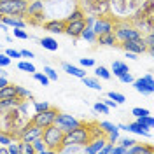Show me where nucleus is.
<instances>
[{"label":"nucleus","instance_id":"1","mask_svg":"<svg viewBox=\"0 0 154 154\" xmlns=\"http://www.w3.org/2000/svg\"><path fill=\"white\" fill-rule=\"evenodd\" d=\"M154 0H142L140 5L137 7L133 14L130 16V23L133 25L137 30L144 32H152L154 28Z\"/></svg>","mask_w":154,"mask_h":154},{"label":"nucleus","instance_id":"2","mask_svg":"<svg viewBox=\"0 0 154 154\" xmlns=\"http://www.w3.org/2000/svg\"><path fill=\"white\" fill-rule=\"evenodd\" d=\"M26 121H28L26 116H23L14 107V109H9V110L0 114V130H4L5 133H9L14 138H19L21 137V130H23Z\"/></svg>","mask_w":154,"mask_h":154},{"label":"nucleus","instance_id":"3","mask_svg":"<svg viewBox=\"0 0 154 154\" xmlns=\"http://www.w3.org/2000/svg\"><path fill=\"white\" fill-rule=\"evenodd\" d=\"M112 32L116 33L117 42H123V40H135V38L144 37V33H142L140 30L135 28L128 19H116L114 30H112Z\"/></svg>","mask_w":154,"mask_h":154},{"label":"nucleus","instance_id":"4","mask_svg":"<svg viewBox=\"0 0 154 154\" xmlns=\"http://www.w3.org/2000/svg\"><path fill=\"white\" fill-rule=\"evenodd\" d=\"M63 135H65V131H61L54 123L49 125V126H46V128H42V140L46 142L49 152H60Z\"/></svg>","mask_w":154,"mask_h":154},{"label":"nucleus","instance_id":"5","mask_svg":"<svg viewBox=\"0 0 154 154\" xmlns=\"http://www.w3.org/2000/svg\"><path fill=\"white\" fill-rule=\"evenodd\" d=\"M26 5H28V0H4L0 2V14L18 16V18L25 19Z\"/></svg>","mask_w":154,"mask_h":154},{"label":"nucleus","instance_id":"6","mask_svg":"<svg viewBox=\"0 0 154 154\" xmlns=\"http://www.w3.org/2000/svg\"><path fill=\"white\" fill-rule=\"evenodd\" d=\"M81 9L91 14V16H105L110 14V4L109 0H81Z\"/></svg>","mask_w":154,"mask_h":154},{"label":"nucleus","instance_id":"7","mask_svg":"<svg viewBox=\"0 0 154 154\" xmlns=\"http://www.w3.org/2000/svg\"><path fill=\"white\" fill-rule=\"evenodd\" d=\"M140 2L142 0H109V4H110V9L114 11L117 16H121V18L125 19L128 16H131L137 7L140 5Z\"/></svg>","mask_w":154,"mask_h":154},{"label":"nucleus","instance_id":"8","mask_svg":"<svg viewBox=\"0 0 154 154\" xmlns=\"http://www.w3.org/2000/svg\"><path fill=\"white\" fill-rule=\"evenodd\" d=\"M58 112H60L58 109L49 107V109L42 110V112H35L33 117H30V121H32L33 125L40 126V128H46V126H49V125H53V123H54V117H56Z\"/></svg>","mask_w":154,"mask_h":154},{"label":"nucleus","instance_id":"9","mask_svg":"<svg viewBox=\"0 0 154 154\" xmlns=\"http://www.w3.org/2000/svg\"><path fill=\"white\" fill-rule=\"evenodd\" d=\"M54 125L61 130V131H70V130H74V128H77V126L81 125V121L77 119V117H74L72 114H63V112H58L56 117H54Z\"/></svg>","mask_w":154,"mask_h":154},{"label":"nucleus","instance_id":"10","mask_svg":"<svg viewBox=\"0 0 154 154\" xmlns=\"http://www.w3.org/2000/svg\"><path fill=\"white\" fill-rule=\"evenodd\" d=\"M114 23H116V18H112L110 14H105V16H98L91 28H93L96 35H100V33H105V32H112Z\"/></svg>","mask_w":154,"mask_h":154},{"label":"nucleus","instance_id":"11","mask_svg":"<svg viewBox=\"0 0 154 154\" xmlns=\"http://www.w3.org/2000/svg\"><path fill=\"white\" fill-rule=\"evenodd\" d=\"M135 86V89L142 95H152L154 93V81H152V74H145L140 79H133L131 82Z\"/></svg>","mask_w":154,"mask_h":154},{"label":"nucleus","instance_id":"12","mask_svg":"<svg viewBox=\"0 0 154 154\" xmlns=\"http://www.w3.org/2000/svg\"><path fill=\"white\" fill-rule=\"evenodd\" d=\"M84 26H86L84 19L67 21V25H65V30H63V33H67V35H70L72 38H79V37H81V32L84 30Z\"/></svg>","mask_w":154,"mask_h":154},{"label":"nucleus","instance_id":"13","mask_svg":"<svg viewBox=\"0 0 154 154\" xmlns=\"http://www.w3.org/2000/svg\"><path fill=\"white\" fill-rule=\"evenodd\" d=\"M119 46L125 49V51H131V53H137V54H142L147 51L144 44V38H135V40H123L119 42Z\"/></svg>","mask_w":154,"mask_h":154},{"label":"nucleus","instance_id":"14","mask_svg":"<svg viewBox=\"0 0 154 154\" xmlns=\"http://www.w3.org/2000/svg\"><path fill=\"white\" fill-rule=\"evenodd\" d=\"M105 142H107L105 137H96V138H91V140L82 147V151L88 152V154H98L100 151H102V147L105 145Z\"/></svg>","mask_w":154,"mask_h":154},{"label":"nucleus","instance_id":"15","mask_svg":"<svg viewBox=\"0 0 154 154\" xmlns=\"http://www.w3.org/2000/svg\"><path fill=\"white\" fill-rule=\"evenodd\" d=\"M65 25H67V21L65 19H49V21H44V25H42V28L49 32V33H63V30H65Z\"/></svg>","mask_w":154,"mask_h":154},{"label":"nucleus","instance_id":"16","mask_svg":"<svg viewBox=\"0 0 154 154\" xmlns=\"http://www.w3.org/2000/svg\"><path fill=\"white\" fill-rule=\"evenodd\" d=\"M96 42H98L100 46H109V48H112V46H119V42H117V38H116L114 32H105V33L96 35Z\"/></svg>","mask_w":154,"mask_h":154},{"label":"nucleus","instance_id":"17","mask_svg":"<svg viewBox=\"0 0 154 154\" xmlns=\"http://www.w3.org/2000/svg\"><path fill=\"white\" fill-rule=\"evenodd\" d=\"M46 14H44V11H40V12H33V14H25V23L26 25H32V26H42L44 25V21H46Z\"/></svg>","mask_w":154,"mask_h":154},{"label":"nucleus","instance_id":"18","mask_svg":"<svg viewBox=\"0 0 154 154\" xmlns=\"http://www.w3.org/2000/svg\"><path fill=\"white\" fill-rule=\"evenodd\" d=\"M128 154H154V147L147 144H137L135 142L130 149H128Z\"/></svg>","mask_w":154,"mask_h":154},{"label":"nucleus","instance_id":"19","mask_svg":"<svg viewBox=\"0 0 154 154\" xmlns=\"http://www.w3.org/2000/svg\"><path fill=\"white\" fill-rule=\"evenodd\" d=\"M126 131H131L135 135H142V137H151V130H145L144 126L140 125V123H128L126 125Z\"/></svg>","mask_w":154,"mask_h":154},{"label":"nucleus","instance_id":"20","mask_svg":"<svg viewBox=\"0 0 154 154\" xmlns=\"http://www.w3.org/2000/svg\"><path fill=\"white\" fill-rule=\"evenodd\" d=\"M63 70H65V72H67L68 75L79 77V79H82V77L86 75V70H84V68L74 67V65H70V63H63Z\"/></svg>","mask_w":154,"mask_h":154},{"label":"nucleus","instance_id":"21","mask_svg":"<svg viewBox=\"0 0 154 154\" xmlns=\"http://www.w3.org/2000/svg\"><path fill=\"white\" fill-rule=\"evenodd\" d=\"M40 46L44 49H48V51H58V42H56V38H53V37H42L40 40Z\"/></svg>","mask_w":154,"mask_h":154},{"label":"nucleus","instance_id":"22","mask_svg":"<svg viewBox=\"0 0 154 154\" xmlns=\"http://www.w3.org/2000/svg\"><path fill=\"white\" fill-rule=\"evenodd\" d=\"M32 145H33V151H35V154H48L49 152L48 145H46V142L42 140V137L35 138V140L32 142Z\"/></svg>","mask_w":154,"mask_h":154},{"label":"nucleus","instance_id":"23","mask_svg":"<svg viewBox=\"0 0 154 154\" xmlns=\"http://www.w3.org/2000/svg\"><path fill=\"white\" fill-rule=\"evenodd\" d=\"M44 11V0H32L26 5V14H33V12H40Z\"/></svg>","mask_w":154,"mask_h":154},{"label":"nucleus","instance_id":"24","mask_svg":"<svg viewBox=\"0 0 154 154\" xmlns=\"http://www.w3.org/2000/svg\"><path fill=\"white\" fill-rule=\"evenodd\" d=\"M16 95V84H5L4 88H0V100L2 98H11V96Z\"/></svg>","mask_w":154,"mask_h":154},{"label":"nucleus","instance_id":"25","mask_svg":"<svg viewBox=\"0 0 154 154\" xmlns=\"http://www.w3.org/2000/svg\"><path fill=\"white\" fill-rule=\"evenodd\" d=\"M112 72H114L116 77H119V75H123V74H126V72H130V68L123 61H114L112 63Z\"/></svg>","mask_w":154,"mask_h":154},{"label":"nucleus","instance_id":"26","mask_svg":"<svg viewBox=\"0 0 154 154\" xmlns=\"http://www.w3.org/2000/svg\"><path fill=\"white\" fill-rule=\"evenodd\" d=\"M84 16H86V12L81 9V5H77V7H74V9H72V12L68 14L67 18H65V21H75V19H84Z\"/></svg>","mask_w":154,"mask_h":154},{"label":"nucleus","instance_id":"27","mask_svg":"<svg viewBox=\"0 0 154 154\" xmlns=\"http://www.w3.org/2000/svg\"><path fill=\"white\" fill-rule=\"evenodd\" d=\"M82 82H84V86L91 88V89H96V91H102V84H100V81L95 79V77H82Z\"/></svg>","mask_w":154,"mask_h":154},{"label":"nucleus","instance_id":"28","mask_svg":"<svg viewBox=\"0 0 154 154\" xmlns=\"http://www.w3.org/2000/svg\"><path fill=\"white\" fill-rule=\"evenodd\" d=\"M137 123H140L145 130H152V128H154V119H152V116H151V114L137 117Z\"/></svg>","mask_w":154,"mask_h":154},{"label":"nucleus","instance_id":"29","mask_svg":"<svg viewBox=\"0 0 154 154\" xmlns=\"http://www.w3.org/2000/svg\"><path fill=\"white\" fill-rule=\"evenodd\" d=\"M81 38H84L86 42H96V33L93 32V28L91 26H84V30L81 32Z\"/></svg>","mask_w":154,"mask_h":154},{"label":"nucleus","instance_id":"30","mask_svg":"<svg viewBox=\"0 0 154 154\" xmlns=\"http://www.w3.org/2000/svg\"><path fill=\"white\" fill-rule=\"evenodd\" d=\"M144 44H145V48H147V51H149V54H152L154 53V35H152V32H147V35H144Z\"/></svg>","mask_w":154,"mask_h":154},{"label":"nucleus","instance_id":"31","mask_svg":"<svg viewBox=\"0 0 154 154\" xmlns=\"http://www.w3.org/2000/svg\"><path fill=\"white\" fill-rule=\"evenodd\" d=\"M16 95L21 96L23 100H33V95L30 93L26 88H23V86H16Z\"/></svg>","mask_w":154,"mask_h":154},{"label":"nucleus","instance_id":"32","mask_svg":"<svg viewBox=\"0 0 154 154\" xmlns=\"http://www.w3.org/2000/svg\"><path fill=\"white\" fill-rule=\"evenodd\" d=\"M107 96H109V98H112L117 105H121V103H125V102H126V96L123 95V93H117V91H109V95H107Z\"/></svg>","mask_w":154,"mask_h":154},{"label":"nucleus","instance_id":"33","mask_svg":"<svg viewBox=\"0 0 154 154\" xmlns=\"http://www.w3.org/2000/svg\"><path fill=\"white\" fill-rule=\"evenodd\" d=\"M19 149H21V154H35L33 145L30 142H25V140H19Z\"/></svg>","mask_w":154,"mask_h":154},{"label":"nucleus","instance_id":"34","mask_svg":"<svg viewBox=\"0 0 154 154\" xmlns=\"http://www.w3.org/2000/svg\"><path fill=\"white\" fill-rule=\"evenodd\" d=\"M18 68L21 70V72H30V74H33V72H35V65H33V63H30V61H19Z\"/></svg>","mask_w":154,"mask_h":154},{"label":"nucleus","instance_id":"35","mask_svg":"<svg viewBox=\"0 0 154 154\" xmlns=\"http://www.w3.org/2000/svg\"><path fill=\"white\" fill-rule=\"evenodd\" d=\"M98 126L102 128V131H103L105 135L110 133V131H114V130H117V126L112 125V123H109V121H100V123H98Z\"/></svg>","mask_w":154,"mask_h":154},{"label":"nucleus","instance_id":"36","mask_svg":"<svg viewBox=\"0 0 154 154\" xmlns=\"http://www.w3.org/2000/svg\"><path fill=\"white\" fill-rule=\"evenodd\" d=\"M32 75H33V79H35V81H38L42 86H48L49 82H51V81L48 79V75H46V74H42V72H37V70H35Z\"/></svg>","mask_w":154,"mask_h":154},{"label":"nucleus","instance_id":"37","mask_svg":"<svg viewBox=\"0 0 154 154\" xmlns=\"http://www.w3.org/2000/svg\"><path fill=\"white\" fill-rule=\"evenodd\" d=\"M95 74H96V77H102V79H105V81H109V79H110V75H112V74H110L105 67H102V65L95 68Z\"/></svg>","mask_w":154,"mask_h":154},{"label":"nucleus","instance_id":"38","mask_svg":"<svg viewBox=\"0 0 154 154\" xmlns=\"http://www.w3.org/2000/svg\"><path fill=\"white\" fill-rule=\"evenodd\" d=\"M60 151L61 152H79V151H82V147L77 144H68V145H63Z\"/></svg>","mask_w":154,"mask_h":154},{"label":"nucleus","instance_id":"39","mask_svg":"<svg viewBox=\"0 0 154 154\" xmlns=\"http://www.w3.org/2000/svg\"><path fill=\"white\" fill-rule=\"evenodd\" d=\"M44 74L48 75L49 81H58V74H56V70H54V68H51L49 65H46V67H44Z\"/></svg>","mask_w":154,"mask_h":154},{"label":"nucleus","instance_id":"40","mask_svg":"<svg viewBox=\"0 0 154 154\" xmlns=\"http://www.w3.org/2000/svg\"><path fill=\"white\" fill-rule=\"evenodd\" d=\"M12 35L16 38H21V40H26L28 38V33L25 32V28H12Z\"/></svg>","mask_w":154,"mask_h":154},{"label":"nucleus","instance_id":"41","mask_svg":"<svg viewBox=\"0 0 154 154\" xmlns=\"http://www.w3.org/2000/svg\"><path fill=\"white\" fill-rule=\"evenodd\" d=\"M7 151L9 154H21V149H19V140H14L7 145Z\"/></svg>","mask_w":154,"mask_h":154},{"label":"nucleus","instance_id":"42","mask_svg":"<svg viewBox=\"0 0 154 154\" xmlns=\"http://www.w3.org/2000/svg\"><path fill=\"white\" fill-rule=\"evenodd\" d=\"M93 109H95V112H98V114H109V107L103 102H96Z\"/></svg>","mask_w":154,"mask_h":154},{"label":"nucleus","instance_id":"43","mask_svg":"<svg viewBox=\"0 0 154 154\" xmlns=\"http://www.w3.org/2000/svg\"><path fill=\"white\" fill-rule=\"evenodd\" d=\"M49 102H33V109H35V112H42V110H46V109H49Z\"/></svg>","mask_w":154,"mask_h":154},{"label":"nucleus","instance_id":"44","mask_svg":"<svg viewBox=\"0 0 154 154\" xmlns=\"http://www.w3.org/2000/svg\"><path fill=\"white\" fill-rule=\"evenodd\" d=\"M135 142H137L135 138H128V137H126V138H117V144L123 145V147H126V149H130V147H131Z\"/></svg>","mask_w":154,"mask_h":154},{"label":"nucleus","instance_id":"45","mask_svg":"<svg viewBox=\"0 0 154 154\" xmlns=\"http://www.w3.org/2000/svg\"><path fill=\"white\" fill-rule=\"evenodd\" d=\"M9 65H11V58L4 51H0V67L4 68V67H9Z\"/></svg>","mask_w":154,"mask_h":154},{"label":"nucleus","instance_id":"46","mask_svg":"<svg viewBox=\"0 0 154 154\" xmlns=\"http://www.w3.org/2000/svg\"><path fill=\"white\" fill-rule=\"evenodd\" d=\"M131 114L135 116V117H140V116H147V114H151L147 109H142V107H135L133 110H131Z\"/></svg>","mask_w":154,"mask_h":154},{"label":"nucleus","instance_id":"47","mask_svg":"<svg viewBox=\"0 0 154 154\" xmlns=\"http://www.w3.org/2000/svg\"><path fill=\"white\" fill-rule=\"evenodd\" d=\"M119 81H121L123 84H131V82H133V75H131L130 72H126L123 75H119Z\"/></svg>","mask_w":154,"mask_h":154},{"label":"nucleus","instance_id":"48","mask_svg":"<svg viewBox=\"0 0 154 154\" xmlns=\"http://www.w3.org/2000/svg\"><path fill=\"white\" fill-rule=\"evenodd\" d=\"M4 53H5V54L11 58V60H12V58H21V53H19V51H16V49H12V48L5 49Z\"/></svg>","mask_w":154,"mask_h":154},{"label":"nucleus","instance_id":"49","mask_svg":"<svg viewBox=\"0 0 154 154\" xmlns=\"http://www.w3.org/2000/svg\"><path fill=\"white\" fill-rule=\"evenodd\" d=\"M114 145H116V144L105 142V145L102 147V151H100V152H102V154H112V151H114Z\"/></svg>","mask_w":154,"mask_h":154},{"label":"nucleus","instance_id":"50","mask_svg":"<svg viewBox=\"0 0 154 154\" xmlns=\"http://www.w3.org/2000/svg\"><path fill=\"white\" fill-rule=\"evenodd\" d=\"M81 67H95L93 58H81Z\"/></svg>","mask_w":154,"mask_h":154},{"label":"nucleus","instance_id":"51","mask_svg":"<svg viewBox=\"0 0 154 154\" xmlns=\"http://www.w3.org/2000/svg\"><path fill=\"white\" fill-rule=\"evenodd\" d=\"M112 154H128V149L123 147V145H114V151Z\"/></svg>","mask_w":154,"mask_h":154},{"label":"nucleus","instance_id":"52","mask_svg":"<svg viewBox=\"0 0 154 154\" xmlns=\"http://www.w3.org/2000/svg\"><path fill=\"white\" fill-rule=\"evenodd\" d=\"M102 102H103V103H105V105L109 107V109H116V107H117V103H116L112 98H109V96H107V98H103Z\"/></svg>","mask_w":154,"mask_h":154},{"label":"nucleus","instance_id":"53","mask_svg":"<svg viewBox=\"0 0 154 154\" xmlns=\"http://www.w3.org/2000/svg\"><path fill=\"white\" fill-rule=\"evenodd\" d=\"M19 53H21V58H30V60L35 58V54H33L30 49H23V51H19Z\"/></svg>","mask_w":154,"mask_h":154},{"label":"nucleus","instance_id":"54","mask_svg":"<svg viewBox=\"0 0 154 154\" xmlns=\"http://www.w3.org/2000/svg\"><path fill=\"white\" fill-rule=\"evenodd\" d=\"M126 58H130V60H138V54H137V53H131V51H126Z\"/></svg>","mask_w":154,"mask_h":154},{"label":"nucleus","instance_id":"55","mask_svg":"<svg viewBox=\"0 0 154 154\" xmlns=\"http://www.w3.org/2000/svg\"><path fill=\"white\" fill-rule=\"evenodd\" d=\"M7 82H9V81H7V77H2V75H0V88H4Z\"/></svg>","mask_w":154,"mask_h":154},{"label":"nucleus","instance_id":"56","mask_svg":"<svg viewBox=\"0 0 154 154\" xmlns=\"http://www.w3.org/2000/svg\"><path fill=\"white\" fill-rule=\"evenodd\" d=\"M0 154H9V151H7L5 145H0Z\"/></svg>","mask_w":154,"mask_h":154},{"label":"nucleus","instance_id":"57","mask_svg":"<svg viewBox=\"0 0 154 154\" xmlns=\"http://www.w3.org/2000/svg\"><path fill=\"white\" fill-rule=\"evenodd\" d=\"M0 51H2V44H0Z\"/></svg>","mask_w":154,"mask_h":154},{"label":"nucleus","instance_id":"58","mask_svg":"<svg viewBox=\"0 0 154 154\" xmlns=\"http://www.w3.org/2000/svg\"><path fill=\"white\" fill-rule=\"evenodd\" d=\"M0 2H4V0H0Z\"/></svg>","mask_w":154,"mask_h":154}]
</instances>
